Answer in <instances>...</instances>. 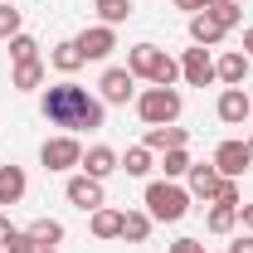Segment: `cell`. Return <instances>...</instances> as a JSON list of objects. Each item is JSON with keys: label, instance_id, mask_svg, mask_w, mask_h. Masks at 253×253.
Masks as SVG:
<instances>
[{"label": "cell", "instance_id": "603a6c76", "mask_svg": "<svg viewBox=\"0 0 253 253\" xmlns=\"http://www.w3.org/2000/svg\"><path fill=\"white\" fill-rule=\"evenodd\" d=\"M234 224H239V210H229V205H214L205 214V229L210 234H234Z\"/></svg>", "mask_w": 253, "mask_h": 253}, {"label": "cell", "instance_id": "7a4b0ae2", "mask_svg": "<svg viewBox=\"0 0 253 253\" xmlns=\"http://www.w3.org/2000/svg\"><path fill=\"white\" fill-rule=\"evenodd\" d=\"M126 68H131V78H151L156 88H175V78H180V59L161 54L156 44H136L126 54Z\"/></svg>", "mask_w": 253, "mask_h": 253}, {"label": "cell", "instance_id": "2e32d148", "mask_svg": "<svg viewBox=\"0 0 253 253\" xmlns=\"http://www.w3.org/2000/svg\"><path fill=\"white\" fill-rule=\"evenodd\" d=\"M214 78L229 83V88H244L249 83V54H224V59H214Z\"/></svg>", "mask_w": 253, "mask_h": 253}, {"label": "cell", "instance_id": "9a60e30c", "mask_svg": "<svg viewBox=\"0 0 253 253\" xmlns=\"http://www.w3.org/2000/svg\"><path fill=\"white\" fill-rule=\"evenodd\" d=\"M190 141V131L185 126H146V141H141V146H146V151H175V146H185Z\"/></svg>", "mask_w": 253, "mask_h": 253}, {"label": "cell", "instance_id": "d6986e66", "mask_svg": "<svg viewBox=\"0 0 253 253\" xmlns=\"http://www.w3.org/2000/svg\"><path fill=\"white\" fill-rule=\"evenodd\" d=\"M93 239H122V210H93Z\"/></svg>", "mask_w": 253, "mask_h": 253}, {"label": "cell", "instance_id": "1f68e13d", "mask_svg": "<svg viewBox=\"0 0 253 253\" xmlns=\"http://www.w3.org/2000/svg\"><path fill=\"white\" fill-rule=\"evenodd\" d=\"M170 253H205V244H200V239H175Z\"/></svg>", "mask_w": 253, "mask_h": 253}, {"label": "cell", "instance_id": "ffe728a7", "mask_svg": "<svg viewBox=\"0 0 253 253\" xmlns=\"http://www.w3.org/2000/svg\"><path fill=\"white\" fill-rule=\"evenodd\" d=\"M25 234L34 239V249H54V244H63V224L59 219H34Z\"/></svg>", "mask_w": 253, "mask_h": 253}, {"label": "cell", "instance_id": "4dcf8cb0", "mask_svg": "<svg viewBox=\"0 0 253 253\" xmlns=\"http://www.w3.org/2000/svg\"><path fill=\"white\" fill-rule=\"evenodd\" d=\"M0 253H39V249H34V239L25 234V229H15V234H10V244H5Z\"/></svg>", "mask_w": 253, "mask_h": 253}, {"label": "cell", "instance_id": "7402d4cb", "mask_svg": "<svg viewBox=\"0 0 253 253\" xmlns=\"http://www.w3.org/2000/svg\"><path fill=\"white\" fill-rule=\"evenodd\" d=\"M20 93H30V88H39L44 83V59H30V63H15V78H10Z\"/></svg>", "mask_w": 253, "mask_h": 253}, {"label": "cell", "instance_id": "44dd1931", "mask_svg": "<svg viewBox=\"0 0 253 253\" xmlns=\"http://www.w3.org/2000/svg\"><path fill=\"white\" fill-rule=\"evenodd\" d=\"M49 63H54L59 73H78V68H83V54H78V44H73V39H63V44H54Z\"/></svg>", "mask_w": 253, "mask_h": 253}, {"label": "cell", "instance_id": "4316f807", "mask_svg": "<svg viewBox=\"0 0 253 253\" xmlns=\"http://www.w3.org/2000/svg\"><path fill=\"white\" fill-rule=\"evenodd\" d=\"M117 170H126V175H146V170H151V151H146V146H131Z\"/></svg>", "mask_w": 253, "mask_h": 253}, {"label": "cell", "instance_id": "30bf717a", "mask_svg": "<svg viewBox=\"0 0 253 253\" xmlns=\"http://www.w3.org/2000/svg\"><path fill=\"white\" fill-rule=\"evenodd\" d=\"M73 44H78L83 63H88V59H107V54L117 49V30H112V25H93V30H83V34H78Z\"/></svg>", "mask_w": 253, "mask_h": 253}, {"label": "cell", "instance_id": "74e56055", "mask_svg": "<svg viewBox=\"0 0 253 253\" xmlns=\"http://www.w3.org/2000/svg\"><path fill=\"white\" fill-rule=\"evenodd\" d=\"M249 151H253V136H249Z\"/></svg>", "mask_w": 253, "mask_h": 253}, {"label": "cell", "instance_id": "8d00e7d4", "mask_svg": "<svg viewBox=\"0 0 253 253\" xmlns=\"http://www.w3.org/2000/svg\"><path fill=\"white\" fill-rule=\"evenodd\" d=\"M244 54H253V25L244 30Z\"/></svg>", "mask_w": 253, "mask_h": 253}, {"label": "cell", "instance_id": "8992f818", "mask_svg": "<svg viewBox=\"0 0 253 253\" xmlns=\"http://www.w3.org/2000/svg\"><path fill=\"white\" fill-rule=\"evenodd\" d=\"M249 166H253L249 141H219V151H214V170H219L224 180H239Z\"/></svg>", "mask_w": 253, "mask_h": 253}, {"label": "cell", "instance_id": "cb8c5ba5", "mask_svg": "<svg viewBox=\"0 0 253 253\" xmlns=\"http://www.w3.org/2000/svg\"><path fill=\"white\" fill-rule=\"evenodd\" d=\"M210 15L219 20L224 30H234V25L244 20V0H214V5H210Z\"/></svg>", "mask_w": 253, "mask_h": 253}, {"label": "cell", "instance_id": "9c48e42d", "mask_svg": "<svg viewBox=\"0 0 253 253\" xmlns=\"http://www.w3.org/2000/svg\"><path fill=\"white\" fill-rule=\"evenodd\" d=\"M63 195H68V205H78L83 214H93V210L107 205V200H102V180H93V175H73V180L63 185Z\"/></svg>", "mask_w": 253, "mask_h": 253}, {"label": "cell", "instance_id": "83f0119b", "mask_svg": "<svg viewBox=\"0 0 253 253\" xmlns=\"http://www.w3.org/2000/svg\"><path fill=\"white\" fill-rule=\"evenodd\" d=\"M10 59H15V63L39 59V44H34V34H15V39H10Z\"/></svg>", "mask_w": 253, "mask_h": 253}, {"label": "cell", "instance_id": "5b68a950", "mask_svg": "<svg viewBox=\"0 0 253 253\" xmlns=\"http://www.w3.org/2000/svg\"><path fill=\"white\" fill-rule=\"evenodd\" d=\"M39 161H44V170H73L78 161H83V146H78V136H49L44 146H39Z\"/></svg>", "mask_w": 253, "mask_h": 253}, {"label": "cell", "instance_id": "e575fe53", "mask_svg": "<svg viewBox=\"0 0 253 253\" xmlns=\"http://www.w3.org/2000/svg\"><path fill=\"white\" fill-rule=\"evenodd\" d=\"M10 234H15V224H10V219H5V214H0V249L10 244Z\"/></svg>", "mask_w": 253, "mask_h": 253}, {"label": "cell", "instance_id": "6da1fadb", "mask_svg": "<svg viewBox=\"0 0 253 253\" xmlns=\"http://www.w3.org/2000/svg\"><path fill=\"white\" fill-rule=\"evenodd\" d=\"M39 107H44V117H49L54 126H63V131L73 136V131H97V126H102V107H107V102L93 97L88 88H78V83H68V78H63V83H54V88L44 93Z\"/></svg>", "mask_w": 253, "mask_h": 253}, {"label": "cell", "instance_id": "d6a6232c", "mask_svg": "<svg viewBox=\"0 0 253 253\" xmlns=\"http://www.w3.org/2000/svg\"><path fill=\"white\" fill-rule=\"evenodd\" d=\"M229 253H253V234H239V239L229 244Z\"/></svg>", "mask_w": 253, "mask_h": 253}, {"label": "cell", "instance_id": "f35d334b", "mask_svg": "<svg viewBox=\"0 0 253 253\" xmlns=\"http://www.w3.org/2000/svg\"><path fill=\"white\" fill-rule=\"evenodd\" d=\"M39 253H54V249H39Z\"/></svg>", "mask_w": 253, "mask_h": 253}, {"label": "cell", "instance_id": "e0dca14e", "mask_svg": "<svg viewBox=\"0 0 253 253\" xmlns=\"http://www.w3.org/2000/svg\"><path fill=\"white\" fill-rule=\"evenodd\" d=\"M25 190H30V180L20 166H0V205H20Z\"/></svg>", "mask_w": 253, "mask_h": 253}, {"label": "cell", "instance_id": "4fadbf2b", "mask_svg": "<svg viewBox=\"0 0 253 253\" xmlns=\"http://www.w3.org/2000/svg\"><path fill=\"white\" fill-rule=\"evenodd\" d=\"M78 166H83V175H93V180H107V175H112V170L122 166V156H117L112 146H88Z\"/></svg>", "mask_w": 253, "mask_h": 253}, {"label": "cell", "instance_id": "d590c367", "mask_svg": "<svg viewBox=\"0 0 253 253\" xmlns=\"http://www.w3.org/2000/svg\"><path fill=\"white\" fill-rule=\"evenodd\" d=\"M239 219H244V229L253 234V205H239Z\"/></svg>", "mask_w": 253, "mask_h": 253}, {"label": "cell", "instance_id": "484cf974", "mask_svg": "<svg viewBox=\"0 0 253 253\" xmlns=\"http://www.w3.org/2000/svg\"><path fill=\"white\" fill-rule=\"evenodd\" d=\"M131 15V0H97V20L102 25H122Z\"/></svg>", "mask_w": 253, "mask_h": 253}, {"label": "cell", "instance_id": "52a82bcc", "mask_svg": "<svg viewBox=\"0 0 253 253\" xmlns=\"http://www.w3.org/2000/svg\"><path fill=\"white\" fill-rule=\"evenodd\" d=\"M97 88H102V102L126 107V102L136 97V78H131V68H107V73L97 78Z\"/></svg>", "mask_w": 253, "mask_h": 253}, {"label": "cell", "instance_id": "277c9868", "mask_svg": "<svg viewBox=\"0 0 253 253\" xmlns=\"http://www.w3.org/2000/svg\"><path fill=\"white\" fill-rule=\"evenodd\" d=\"M180 107H185V97L175 93V88H146V93L136 97V112H141V122H146V126L180 122Z\"/></svg>", "mask_w": 253, "mask_h": 253}, {"label": "cell", "instance_id": "f1b7e54d", "mask_svg": "<svg viewBox=\"0 0 253 253\" xmlns=\"http://www.w3.org/2000/svg\"><path fill=\"white\" fill-rule=\"evenodd\" d=\"M15 34H20V10L0 5V39H15Z\"/></svg>", "mask_w": 253, "mask_h": 253}, {"label": "cell", "instance_id": "836d02e7", "mask_svg": "<svg viewBox=\"0 0 253 253\" xmlns=\"http://www.w3.org/2000/svg\"><path fill=\"white\" fill-rule=\"evenodd\" d=\"M175 5H180V10H190V15H200V10H210L214 0H175Z\"/></svg>", "mask_w": 253, "mask_h": 253}, {"label": "cell", "instance_id": "ba28073f", "mask_svg": "<svg viewBox=\"0 0 253 253\" xmlns=\"http://www.w3.org/2000/svg\"><path fill=\"white\" fill-rule=\"evenodd\" d=\"M180 78H185L190 88H210L214 83V59H210V49H185V59H180Z\"/></svg>", "mask_w": 253, "mask_h": 253}, {"label": "cell", "instance_id": "5bb4252c", "mask_svg": "<svg viewBox=\"0 0 253 253\" xmlns=\"http://www.w3.org/2000/svg\"><path fill=\"white\" fill-rule=\"evenodd\" d=\"M224 34H229V30H224V25L214 20V15H210V10H200V15H190V39H195L200 49H214V44H219Z\"/></svg>", "mask_w": 253, "mask_h": 253}, {"label": "cell", "instance_id": "d4e9b609", "mask_svg": "<svg viewBox=\"0 0 253 253\" xmlns=\"http://www.w3.org/2000/svg\"><path fill=\"white\" fill-rule=\"evenodd\" d=\"M190 166H195V161L185 156V146H175V151H166V156H161V170H166V180H180Z\"/></svg>", "mask_w": 253, "mask_h": 253}, {"label": "cell", "instance_id": "3957f363", "mask_svg": "<svg viewBox=\"0 0 253 253\" xmlns=\"http://www.w3.org/2000/svg\"><path fill=\"white\" fill-rule=\"evenodd\" d=\"M146 214L161 224H175L190 214V190H180L175 180H151L146 185Z\"/></svg>", "mask_w": 253, "mask_h": 253}, {"label": "cell", "instance_id": "ac0fdd59", "mask_svg": "<svg viewBox=\"0 0 253 253\" xmlns=\"http://www.w3.org/2000/svg\"><path fill=\"white\" fill-rule=\"evenodd\" d=\"M122 239L126 244H146L151 239V214L146 210H126L122 214Z\"/></svg>", "mask_w": 253, "mask_h": 253}, {"label": "cell", "instance_id": "8fae6325", "mask_svg": "<svg viewBox=\"0 0 253 253\" xmlns=\"http://www.w3.org/2000/svg\"><path fill=\"white\" fill-rule=\"evenodd\" d=\"M214 112H219V122L239 126V122H249V117H253V97L244 93V88H224V93H219V107H214Z\"/></svg>", "mask_w": 253, "mask_h": 253}, {"label": "cell", "instance_id": "7c38bea8", "mask_svg": "<svg viewBox=\"0 0 253 253\" xmlns=\"http://www.w3.org/2000/svg\"><path fill=\"white\" fill-rule=\"evenodd\" d=\"M185 180H190V200H214V190H219V170H214V161H210V166H205V161H200V166H190L185 170Z\"/></svg>", "mask_w": 253, "mask_h": 253}, {"label": "cell", "instance_id": "f546056e", "mask_svg": "<svg viewBox=\"0 0 253 253\" xmlns=\"http://www.w3.org/2000/svg\"><path fill=\"white\" fill-rule=\"evenodd\" d=\"M214 205H229V210H239V180H219V190H214Z\"/></svg>", "mask_w": 253, "mask_h": 253}]
</instances>
